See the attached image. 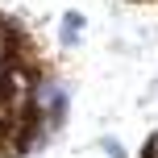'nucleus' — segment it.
I'll use <instances>...</instances> for the list:
<instances>
[{
  "instance_id": "1",
  "label": "nucleus",
  "mask_w": 158,
  "mask_h": 158,
  "mask_svg": "<svg viewBox=\"0 0 158 158\" xmlns=\"http://www.w3.org/2000/svg\"><path fill=\"white\" fill-rule=\"evenodd\" d=\"M67 112H71V92H67V83L58 75H38L33 79V117L58 137L67 129Z\"/></svg>"
},
{
  "instance_id": "2",
  "label": "nucleus",
  "mask_w": 158,
  "mask_h": 158,
  "mask_svg": "<svg viewBox=\"0 0 158 158\" xmlns=\"http://www.w3.org/2000/svg\"><path fill=\"white\" fill-rule=\"evenodd\" d=\"M83 25H87L83 13H63V21H58V46L75 50L79 42H83Z\"/></svg>"
},
{
  "instance_id": "3",
  "label": "nucleus",
  "mask_w": 158,
  "mask_h": 158,
  "mask_svg": "<svg viewBox=\"0 0 158 158\" xmlns=\"http://www.w3.org/2000/svg\"><path fill=\"white\" fill-rule=\"evenodd\" d=\"M13 46H17V25L0 17V58H8V54H13Z\"/></svg>"
},
{
  "instance_id": "4",
  "label": "nucleus",
  "mask_w": 158,
  "mask_h": 158,
  "mask_svg": "<svg viewBox=\"0 0 158 158\" xmlns=\"http://www.w3.org/2000/svg\"><path fill=\"white\" fill-rule=\"evenodd\" d=\"M96 150L108 154V158H129V154H125V146H121L117 137H100V142H96Z\"/></svg>"
},
{
  "instance_id": "5",
  "label": "nucleus",
  "mask_w": 158,
  "mask_h": 158,
  "mask_svg": "<svg viewBox=\"0 0 158 158\" xmlns=\"http://www.w3.org/2000/svg\"><path fill=\"white\" fill-rule=\"evenodd\" d=\"M142 158H158V129L150 137H146V146H142Z\"/></svg>"
},
{
  "instance_id": "6",
  "label": "nucleus",
  "mask_w": 158,
  "mask_h": 158,
  "mask_svg": "<svg viewBox=\"0 0 158 158\" xmlns=\"http://www.w3.org/2000/svg\"><path fill=\"white\" fill-rule=\"evenodd\" d=\"M4 75H8V58H0V87H4Z\"/></svg>"
}]
</instances>
